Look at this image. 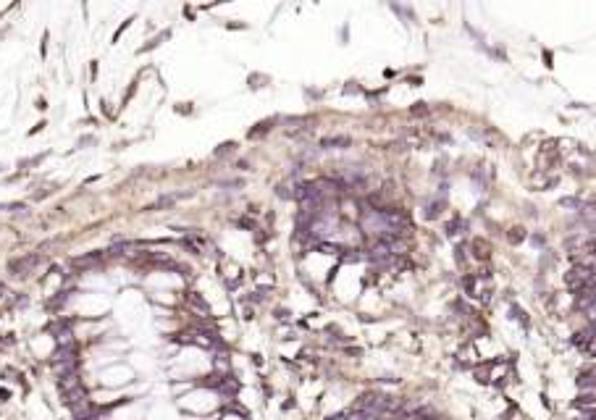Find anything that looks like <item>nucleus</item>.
<instances>
[{
    "label": "nucleus",
    "instance_id": "4",
    "mask_svg": "<svg viewBox=\"0 0 596 420\" xmlns=\"http://www.w3.org/2000/svg\"><path fill=\"white\" fill-rule=\"evenodd\" d=\"M14 305L16 308H29V297L24 292H19V294H14Z\"/></svg>",
    "mask_w": 596,
    "mask_h": 420
},
{
    "label": "nucleus",
    "instance_id": "8",
    "mask_svg": "<svg viewBox=\"0 0 596 420\" xmlns=\"http://www.w3.org/2000/svg\"><path fill=\"white\" fill-rule=\"evenodd\" d=\"M3 168H6V166H3V163H0V174H3Z\"/></svg>",
    "mask_w": 596,
    "mask_h": 420
},
{
    "label": "nucleus",
    "instance_id": "7",
    "mask_svg": "<svg viewBox=\"0 0 596 420\" xmlns=\"http://www.w3.org/2000/svg\"><path fill=\"white\" fill-rule=\"evenodd\" d=\"M35 108H37V111H45V108H48V100H45V98H37V100H35Z\"/></svg>",
    "mask_w": 596,
    "mask_h": 420
},
{
    "label": "nucleus",
    "instance_id": "5",
    "mask_svg": "<svg viewBox=\"0 0 596 420\" xmlns=\"http://www.w3.org/2000/svg\"><path fill=\"white\" fill-rule=\"evenodd\" d=\"M8 402H11V389L3 386V389H0V405H8Z\"/></svg>",
    "mask_w": 596,
    "mask_h": 420
},
{
    "label": "nucleus",
    "instance_id": "6",
    "mask_svg": "<svg viewBox=\"0 0 596 420\" xmlns=\"http://www.w3.org/2000/svg\"><path fill=\"white\" fill-rule=\"evenodd\" d=\"M531 242H533V245H536V247H544V245H547V239H544V234H533Z\"/></svg>",
    "mask_w": 596,
    "mask_h": 420
},
{
    "label": "nucleus",
    "instance_id": "2",
    "mask_svg": "<svg viewBox=\"0 0 596 420\" xmlns=\"http://www.w3.org/2000/svg\"><path fill=\"white\" fill-rule=\"evenodd\" d=\"M352 145L350 137H326V140H321V147L323 150H347V147Z\"/></svg>",
    "mask_w": 596,
    "mask_h": 420
},
{
    "label": "nucleus",
    "instance_id": "1",
    "mask_svg": "<svg viewBox=\"0 0 596 420\" xmlns=\"http://www.w3.org/2000/svg\"><path fill=\"white\" fill-rule=\"evenodd\" d=\"M470 250H473V258H476V260H489L491 258V247H489V242H484V239H473Z\"/></svg>",
    "mask_w": 596,
    "mask_h": 420
},
{
    "label": "nucleus",
    "instance_id": "3",
    "mask_svg": "<svg viewBox=\"0 0 596 420\" xmlns=\"http://www.w3.org/2000/svg\"><path fill=\"white\" fill-rule=\"evenodd\" d=\"M507 242H510V245H520V242H526V231L520 229V226H515V229L507 231Z\"/></svg>",
    "mask_w": 596,
    "mask_h": 420
}]
</instances>
